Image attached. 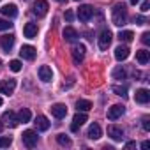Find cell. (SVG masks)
I'll return each mask as SVG.
<instances>
[{
	"label": "cell",
	"instance_id": "obj_24",
	"mask_svg": "<svg viewBox=\"0 0 150 150\" xmlns=\"http://www.w3.org/2000/svg\"><path fill=\"white\" fill-rule=\"evenodd\" d=\"M30 118H32V113H30L28 108H21V110L18 111V120H20V122L27 124V122H30Z\"/></svg>",
	"mask_w": 150,
	"mask_h": 150
},
{
	"label": "cell",
	"instance_id": "obj_23",
	"mask_svg": "<svg viewBox=\"0 0 150 150\" xmlns=\"http://www.w3.org/2000/svg\"><path fill=\"white\" fill-rule=\"evenodd\" d=\"M34 124H35V127H37L39 131H48V129H50V122H48V118H46L44 115H39Z\"/></svg>",
	"mask_w": 150,
	"mask_h": 150
},
{
	"label": "cell",
	"instance_id": "obj_22",
	"mask_svg": "<svg viewBox=\"0 0 150 150\" xmlns=\"http://www.w3.org/2000/svg\"><path fill=\"white\" fill-rule=\"evenodd\" d=\"M136 60H138L139 65L148 64V60H150V51H146V50H139V51H136Z\"/></svg>",
	"mask_w": 150,
	"mask_h": 150
},
{
	"label": "cell",
	"instance_id": "obj_8",
	"mask_svg": "<svg viewBox=\"0 0 150 150\" xmlns=\"http://www.w3.org/2000/svg\"><path fill=\"white\" fill-rule=\"evenodd\" d=\"M88 120V117L85 115V111H81V113H76L74 115V118H72V124H71V131H78L85 122Z\"/></svg>",
	"mask_w": 150,
	"mask_h": 150
},
{
	"label": "cell",
	"instance_id": "obj_13",
	"mask_svg": "<svg viewBox=\"0 0 150 150\" xmlns=\"http://www.w3.org/2000/svg\"><path fill=\"white\" fill-rule=\"evenodd\" d=\"M72 58L76 64H81L83 58H85V46L83 44H78V46H74L72 48Z\"/></svg>",
	"mask_w": 150,
	"mask_h": 150
},
{
	"label": "cell",
	"instance_id": "obj_43",
	"mask_svg": "<svg viewBox=\"0 0 150 150\" xmlns=\"http://www.w3.org/2000/svg\"><path fill=\"white\" fill-rule=\"evenodd\" d=\"M2 103H4V101H2V97H0V106H2Z\"/></svg>",
	"mask_w": 150,
	"mask_h": 150
},
{
	"label": "cell",
	"instance_id": "obj_45",
	"mask_svg": "<svg viewBox=\"0 0 150 150\" xmlns=\"http://www.w3.org/2000/svg\"><path fill=\"white\" fill-rule=\"evenodd\" d=\"M25 2H27V0H25Z\"/></svg>",
	"mask_w": 150,
	"mask_h": 150
},
{
	"label": "cell",
	"instance_id": "obj_3",
	"mask_svg": "<svg viewBox=\"0 0 150 150\" xmlns=\"http://www.w3.org/2000/svg\"><path fill=\"white\" fill-rule=\"evenodd\" d=\"M48 9H50V6H48L46 0H37V2L32 6V13H34L37 18L46 16V14H48Z\"/></svg>",
	"mask_w": 150,
	"mask_h": 150
},
{
	"label": "cell",
	"instance_id": "obj_4",
	"mask_svg": "<svg viewBox=\"0 0 150 150\" xmlns=\"http://www.w3.org/2000/svg\"><path fill=\"white\" fill-rule=\"evenodd\" d=\"M111 39H113L111 32H110V30H103V32L99 34V37H97V41H99V48H101V50H108L110 44H111Z\"/></svg>",
	"mask_w": 150,
	"mask_h": 150
},
{
	"label": "cell",
	"instance_id": "obj_5",
	"mask_svg": "<svg viewBox=\"0 0 150 150\" xmlns=\"http://www.w3.org/2000/svg\"><path fill=\"white\" fill-rule=\"evenodd\" d=\"M16 88V80H4L0 81V94H6V96H11Z\"/></svg>",
	"mask_w": 150,
	"mask_h": 150
},
{
	"label": "cell",
	"instance_id": "obj_21",
	"mask_svg": "<svg viewBox=\"0 0 150 150\" xmlns=\"http://www.w3.org/2000/svg\"><path fill=\"white\" fill-rule=\"evenodd\" d=\"M101 134H103V131H101V125H99V124H92V125L88 127L87 136H88L90 139H99V138H101Z\"/></svg>",
	"mask_w": 150,
	"mask_h": 150
},
{
	"label": "cell",
	"instance_id": "obj_14",
	"mask_svg": "<svg viewBox=\"0 0 150 150\" xmlns=\"http://www.w3.org/2000/svg\"><path fill=\"white\" fill-rule=\"evenodd\" d=\"M92 14H94V9H92L90 6H81V7L78 9V18H80L81 21H88V20L92 18Z\"/></svg>",
	"mask_w": 150,
	"mask_h": 150
},
{
	"label": "cell",
	"instance_id": "obj_12",
	"mask_svg": "<svg viewBox=\"0 0 150 150\" xmlns=\"http://www.w3.org/2000/svg\"><path fill=\"white\" fill-rule=\"evenodd\" d=\"M134 101L139 103V104H146V103L150 101V92H148L146 88H139V90H136V94H134Z\"/></svg>",
	"mask_w": 150,
	"mask_h": 150
},
{
	"label": "cell",
	"instance_id": "obj_30",
	"mask_svg": "<svg viewBox=\"0 0 150 150\" xmlns=\"http://www.w3.org/2000/svg\"><path fill=\"white\" fill-rule=\"evenodd\" d=\"M113 92L117 94V96H120V97H127V87H113Z\"/></svg>",
	"mask_w": 150,
	"mask_h": 150
},
{
	"label": "cell",
	"instance_id": "obj_19",
	"mask_svg": "<svg viewBox=\"0 0 150 150\" xmlns=\"http://www.w3.org/2000/svg\"><path fill=\"white\" fill-rule=\"evenodd\" d=\"M37 32H39V28H37L35 23H27V25L23 27V34H25V37H28V39H34V37L37 35Z\"/></svg>",
	"mask_w": 150,
	"mask_h": 150
},
{
	"label": "cell",
	"instance_id": "obj_41",
	"mask_svg": "<svg viewBox=\"0 0 150 150\" xmlns=\"http://www.w3.org/2000/svg\"><path fill=\"white\" fill-rule=\"evenodd\" d=\"M2 129H4V124H2V122H0V134H2Z\"/></svg>",
	"mask_w": 150,
	"mask_h": 150
},
{
	"label": "cell",
	"instance_id": "obj_29",
	"mask_svg": "<svg viewBox=\"0 0 150 150\" xmlns=\"http://www.w3.org/2000/svg\"><path fill=\"white\" fill-rule=\"evenodd\" d=\"M9 69H11L13 72H20V71H21V62H20V60H11V62H9Z\"/></svg>",
	"mask_w": 150,
	"mask_h": 150
},
{
	"label": "cell",
	"instance_id": "obj_16",
	"mask_svg": "<svg viewBox=\"0 0 150 150\" xmlns=\"http://www.w3.org/2000/svg\"><path fill=\"white\" fill-rule=\"evenodd\" d=\"M39 78H41L44 83H48V81L53 80V72H51V69H50L48 65H41V67H39Z\"/></svg>",
	"mask_w": 150,
	"mask_h": 150
},
{
	"label": "cell",
	"instance_id": "obj_18",
	"mask_svg": "<svg viewBox=\"0 0 150 150\" xmlns=\"http://www.w3.org/2000/svg\"><path fill=\"white\" fill-rule=\"evenodd\" d=\"M62 35H64V39H65L67 42H74V41L78 39V32L74 30L72 27H65L64 32H62Z\"/></svg>",
	"mask_w": 150,
	"mask_h": 150
},
{
	"label": "cell",
	"instance_id": "obj_17",
	"mask_svg": "<svg viewBox=\"0 0 150 150\" xmlns=\"http://www.w3.org/2000/svg\"><path fill=\"white\" fill-rule=\"evenodd\" d=\"M0 13H2L4 16H7V18H16L18 16V7L14 4H7V6H4L2 9H0Z\"/></svg>",
	"mask_w": 150,
	"mask_h": 150
},
{
	"label": "cell",
	"instance_id": "obj_6",
	"mask_svg": "<svg viewBox=\"0 0 150 150\" xmlns=\"http://www.w3.org/2000/svg\"><path fill=\"white\" fill-rule=\"evenodd\" d=\"M14 46V35L13 34H7V35H2L0 37V48H2L6 53H9Z\"/></svg>",
	"mask_w": 150,
	"mask_h": 150
},
{
	"label": "cell",
	"instance_id": "obj_25",
	"mask_svg": "<svg viewBox=\"0 0 150 150\" xmlns=\"http://www.w3.org/2000/svg\"><path fill=\"white\" fill-rule=\"evenodd\" d=\"M76 108H78V111H88V110H92V103L87 99H80L76 103Z\"/></svg>",
	"mask_w": 150,
	"mask_h": 150
},
{
	"label": "cell",
	"instance_id": "obj_26",
	"mask_svg": "<svg viewBox=\"0 0 150 150\" xmlns=\"http://www.w3.org/2000/svg\"><path fill=\"white\" fill-rule=\"evenodd\" d=\"M118 39L124 41V42H131V41L134 39V34H132L131 30H122V32L118 34Z\"/></svg>",
	"mask_w": 150,
	"mask_h": 150
},
{
	"label": "cell",
	"instance_id": "obj_37",
	"mask_svg": "<svg viewBox=\"0 0 150 150\" xmlns=\"http://www.w3.org/2000/svg\"><path fill=\"white\" fill-rule=\"evenodd\" d=\"M134 21H136V25H143V23H145V18L139 14V16H136V18H134Z\"/></svg>",
	"mask_w": 150,
	"mask_h": 150
},
{
	"label": "cell",
	"instance_id": "obj_40",
	"mask_svg": "<svg viewBox=\"0 0 150 150\" xmlns=\"http://www.w3.org/2000/svg\"><path fill=\"white\" fill-rule=\"evenodd\" d=\"M129 2H131L132 6H136V4H139V2H141V0H129Z\"/></svg>",
	"mask_w": 150,
	"mask_h": 150
},
{
	"label": "cell",
	"instance_id": "obj_15",
	"mask_svg": "<svg viewBox=\"0 0 150 150\" xmlns=\"http://www.w3.org/2000/svg\"><path fill=\"white\" fill-rule=\"evenodd\" d=\"M108 136L111 139H115V141H122L124 139V131L120 127H117V125H110L108 127Z\"/></svg>",
	"mask_w": 150,
	"mask_h": 150
},
{
	"label": "cell",
	"instance_id": "obj_27",
	"mask_svg": "<svg viewBox=\"0 0 150 150\" xmlns=\"http://www.w3.org/2000/svg\"><path fill=\"white\" fill-rule=\"evenodd\" d=\"M57 143L62 146H71V138L65 134H57Z\"/></svg>",
	"mask_w": 150,
	"mask_h": 150
},
{
	"label": "cell",
	"instance_id": "obj_35",
	"mask_svg": "<svg viewBox=\"0 0 150 150\" xmlns=\"http://www.w3.org/2000/svg\"><path fill=\"white\" fill-rule=\"evenodd\" d=\"M65 20H67V21H72V20H74V13H72L71 9L65 11Z\"/></svg>",
	"mask_w": 150,
	"mask_h": 150
},
{
	"label": "cell",
	"instance_id": "obj_36",
	"mask_svg": "<svg viewBox=\"0 0 150 150\" xmlns=\"http://www.w3.org/2000/svg\"><path fill=\"white\" fill-rule=\"evenodd\" d=\"M143 129H145V131H150V118H148V117L143 118Z\"/></svg>",
	"mask_w": 150,
	"mask_h": 150
},
{
	"label": "cell",
	"instance_id": "obj_10",
	"mask_svg": "<svg viewBox=\"0 0 150 150\" xmlns=\"http://www.w3.org/2000/svg\"><path fill=\"white\" fill-rule=\"evenodd\" d=\"M124 115V106L122 104H113L111 108H108V118L110 120H117Z\"/></svg>",
	"mask_w": 150,
	"mask_h": 150
},
{
	"label": "cell",
	"instance_id": "obj_7",
	"mask_svg": "<svg viewBox=\"0 0 150 150\" xmlns=\"http://www.w3.org/2000/svg\"><path fill=\"white\" fill-rule=\"evenodd\" d=\"M2 124L11 125V127H16V125L20 124L18 115H16L14 111H4V115H2Z\"/></svg>",
	"mask_w": 150,
	"mask_h": 150
},
{
	"label": "cell",
	"instance_id": "obj_11",
	"mask_svg": "<svg viewBox=\"0 0 150 150\" xmlns=\"http://www.w3.org/2000/svg\"><path fill=\"white\" fill-rule=\"evenodd\" d=\"M20 55H21V58H25V60H34V58H35V48L30 46V44H25V46H21Z\"/></svg>",
	"mask_w": 150,
	"mask_h": 150
},
{
	"label": "cell",
	"instance_id": "obj_1",
	"mask_svg": "<svg viewBox=\"0 0 150 150\" xmlns=\"http://www.w3.org/2000/svg\"><path fill=\"white\" fill-rule=\"evenodd\" d=\"M111 21L117 27H122V25L127 23V9H125L124 4H117L111 9Z\"/></svg>",
	"mask_w": 150,
	"mask_h": 150
},
{
	"label": "cell",
	"instance_id": "obj_32",
	"mask_svg": "<svg viewBox=\"0 0 150 150\" xmlns=\"http://www.w3.org/2000/svg\"><path fill=\"white\" fill-rule=\"evenodd\" d=\"M13 27V23H9L7 20H2V18H0V30H9Z\"/></svg>",
	"mask_w": 150,
	"mask_h": 150
},
{
	"label": "cell",
	"instance_id": "obj_2",
	"mask_svg": "<svg viewBox=\"0 0 150 150\" xmlns=\"http://www.w3.org/2000/svg\"><path fill=\"white\" fill-rule=\"evenodd\" d=\"M21 139H23V145L25 146H28V148H34L35 145H37V141H39V136H37V132L35 131H25L23 134H21Z\"/></svg>",
	"mask_w": 150,
	"mask_h": 150
},
{
	"label": "cell",
	"instance_id": "obj_31",
	"mask_svg": "<svg viewBox=\"0 0 150 150\" xmlns=\"http://www.w3.org/2000/svg\"><path fill=\"white\" fill-rule=\"evenodd\" d=\"M11 143H13V138L11 136H2V138H0V148H6Z\"/></svg>",
	"mask_w": 150,
	"mask_h": 150
},
{
	"label": "cell",
	"instance_id": "obj_44",
	"mask_svg": "<svg viewBox=\"0 0 150 150\" xmlns=\"http://www.w3.org/2000/svg\"><path fill=\"white\" fill-rule=\"evenodd\" d=\"M76 2H80V0H76Z\"/></svg>",
	"mask_w": 150,
	"mask_h": 150
},
{
	"label": "cell",
	"instance_id": "obj_9",
	"mask_svg": "<svg viewBox=\"0 0 150 150\" xmlns=\"http://www.w3.org/2000/svg\"><path fill=\"white\" fill-rule=\"evenodd\" d=\"M51 115H53L55 118H64V117L67 115V106L62 104V103L53 104V106H51Z\"/></svg>",
	"mask_w": 150,
	"mask_h": 150
},
{
	"label": "cell",
	"instance_id": "obj_33",
	"mask_svg": "<svg viewBox=\"0 0 150 150\" xmlns=\"http://www.w3.org/2000/svg\"><path fill=\"white\" fill-rule=\"evenodd\" d=\"M141 42H143V44H150V32H143V35H141Z\"/></svg>",
	"mask_w": 150,
	"mask_h": 150
},
{
	"label": "cell",
	"instance_id": "obj_39",
	"mask_svg": "<svg viewBox=\"0 0 150 150\" xmlns=\"http://www.w3.org/2000/svg\"><path fill=\"white\" fill-rule=\"evenodd\" d=\"M148 146H150V141H143L141 143V148H148Z\"/></svg>",
	"mask_w": 150,
	"mask_h": 150
},
{
	"label": "cell",
	"instance_id": "obj_34",
	"mask_svg": "<svg viewBox=\"0 0 150 150\" xmlns=\"http://www.w3.org/2000/svg\"><path fill=\"white\" fill-rule=\"evenodd\" d=\"M148 7H150V2H148V0H143V2H141V13H146Z\"/></svg>",
	"mask_w": 150,
	"mask_h": 150
},
{
	"label": "cell",
	"instance_id": "obj_38",
	"mask_svg": "<svg viewBox=\"0 0 150 150\" xmlns=\"http://www.w3.org/2000/svg\"><path fill=\"white\" fill-rule=\"evenodd\" d=\"M132 146H136V141H127L125 143V148H132Z\"/></svg>",
	"mask_w": 150,
	"mask_h": 150
},
{
	"label": "cell",
	"instance_id": "obj_28",
	"mask_svg": "<svg viewBox=\"0 0 150 150\" xmlns=\"http://www.w3.org/2000/svg\"><path fill=\"white\" fill-rule=\"evenodd\" d=\"M125 76H127V72L122 67H115L113 69V78L115 80H125Z\"/></svg>",
	"mask_w": 150,
	"mask_h": 150
},
{
	"label": "cell",
	"instance_id": "obj_20",
	"mask_svg": "<svg viewBox=\"0 0 150 150\" xmlns=\"http://www.w3.org/2000/svg\"><path fill=\"white\" fill-rule=\"evenodd\" d=\"M129 48L127 46H117L115 48V58L118 60V62H122V60H125L127 57H129Z\"/></svg>",
	"mask_w": 150,
	"mask_h": 150
},
{
	"label": "cell",
	"instance_id": "obj_42",
	"mask_svg": "<svg viewBox=\"0 0 150 150\" xmlns=\"http://www.w3.org/2000/svg\"><path fill=\"white\" fill-rule=\"evenodd\" d=\"M57 2H60V4H65V2H67V0H57Z\"/></svg>",
	"mask_w": 150,
	"mask_h": 150
}]
</instances>
